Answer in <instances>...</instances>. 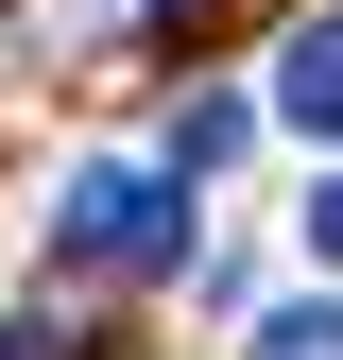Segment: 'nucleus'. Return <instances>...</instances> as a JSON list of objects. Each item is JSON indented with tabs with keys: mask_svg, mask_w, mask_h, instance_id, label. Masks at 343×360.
<instances>
[{
	"mask_svg": "<svg viewBox=\"0 0 343 360\" xmlns=\"http://www.w3.org/2000/svg\"><path fill=\"white\" fill-rule=\"evenodd\" d=\"M52 257H69V275H172V257H189V189H172V172H138V155L69 172Z\"/></svg>",
	"mask_w": 343,
	"mask_h": 360,
	"instance_id": "obj_1",
	"label": "nucleus"
},
{
	"mask_svg": "<svg viewBox=\"0 0 343 360\" xmlns=\"http://www.w3.org/2000/svg\"><path fill=\"white\" fill-rule=\"evenodd\" d=\"M275 120H292V138H343V18H292V52H275Z\"/></svg>",
	"mask_w": 343,
	"mask_h": 360,
	"instance_id": "obj_2",
	"label": "nucleus"
},
{
	"mask_svg": "<svg viewBox=\"0 0 343 360\" xmlns=\"http://www.w3.org/2000/svg\"><path fill=\"white\" fill-rule=\"evenodd\" d=\"M240 155V103H189V120H172V189H189V172H224Z\"/></svg>",
	"mask_w": 343,
	"mask_h": 360,
	"instance_id": "obj_3",
	"label": "nucleus"
},
{
	"mask_svg": "<svg viewBox=\"0 0 343 360\" xmlns=\"http://www.w3.org/2000/svg\"><path fill=\"white\" fill-rule=\"evenodd\" d=\"M257 360H343V292H326V309H275V326H257Z\"/></svg>",
	"mask_w": 343,
	"mask_h": 360,
	"instance_id": "obj_4",
	"label": "nucleus"
},
{
	"mask_svg": "<svg viewBox=\"0 0 343 360\" xmlns=\"http://www.w3.org/2000/svg\"><path fill=\"white\" fill-rule=\"evenodd\" d=\"M309 257H326V275H343V189H326V206H309Z\"/></svg>",
	"mask_w": 343,
	"mask_h": 360,
	"instance_id": "obj_5",
	"label": "nucleus"
},
{
	"mask_svg": "<svg viewBox=\"0 0 343 360\" xmlns=\"http://www.w3.org/2000/svg\"><path fill=\"white\" fill-rule=\"evenodd\" d=\"M0 360H69V343H34V326H0Z\"/></svg>",
	"mask_w": 343,
	"mask_h": 360,
	"instance_id": "obj_6",
	"label": "nucleus"
},
{
	"mask_svg": "<svg viewBox=\"0 0 343 360\" xmlns=\"http://www.w3.org/2000/svg\"><path fill=\"white\" fill-rule=\"evenodd\" d=\"M155 18H189V0H155Z\"/></svg>",
	"mask_w": 343,
	"mask_h": 360,
	"instance_id": "obj_7",
	"label": "nucleus"
}]
</instances>
